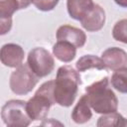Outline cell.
<instances>
[{
	"instance_id": "cell-1",
	"label": "cell",
	"mask_w": 127,
	"mask_h": 127,
	"mask_svg": "<svg viewBox=\"0 0 127 127\" xmlns=\"http://www.w3.org/2000/svg\"><path fill=\"white\" fill-rule=\"evenodd\" d=\"M80 84V75L77 70L69 65L59 67L54 80L53 95L55 102L64 107L70 106L76 97Z\"/></svg>"
},
{
	"instance_id": "cell-2",
	"label": "cell",
	"mask_w": 127,
	"mask_h": 127,
	"mask_svg": "<svg viewBox=\"0 0 127 127\" xmlns=\"http://www.w3.org/2000/svg\"><path fill=\"white\" fill-rule=\"evenodd\" d=\"M85 91L89 106L96 113L106 114L117 111L118 99L111 88L108 87V77H103L86 86Z\"/></svg>"
},
{
	"instance_id": "cell-3",
	"label": "cell",
	"mask_w": 127,
	"mask_h": 127,
	"mask_svg": "<svg viewBox=\"0 0 127 127\" xmlns=\"http://www.w3.org/2000/svg\"><path fill=\"white\" fill-rule=\"evenodd\" d=\"M1 118L9 127H26L31 123L26 110V101L20 99H11L1 108Z\"/></svg>"
},
{
	"instance_id": "cell-4",
	"label": "cell",
	"mask_w": 127,
	"mask_h": 127,
	"mask_svg": "<svg viewBox=\"0 0 127 127\" xmlns=\"http://www.w3.org/2000/svg\"><path fill=\"white\" fill-rule=\"evenodd\" d=\"M38 78L30 69L27 64H20L11 73L9 85L11 90L17 95H25L33 90L38 82Z\"/></svg>"
},
{
	"instance_id": "cell-5",
	"label": "cell",
	"mask_w": 127,
	"mask_h": 127,
	"mask_svg": "<svg viewBox=\"0 0 127 127\" xmlns=\"http://www.w3.org/2000/svg\"><path fill=\"white\" fill-rule=\"evenodd\" d=\"M27 64L37 77H45L54 70L55 60L48 50L38 47L29 52Z\"/></svg>"
},
{
	"instance_id": "cell-6",
	"label": "cell",
	"mask_w": 127,
	"mask_h": 127,
	"mask_svg": "<svg viewBox=\"0 0 127 127\" xmlns=\"http://www.w3.org/2000/svg\"><path fill=\"white\" fill-rule=\"evenodd\" d=\"M53 104H55V102L48 96L36 92L35 95L26 102V110L31 120H44Z\"/></svg>"
},
{
	"instance_id": "cell-7",
	"label": "cell",
	"mask_w": 127,
	"mask_h": 127,
	"mask_svg": "<svg viewBox=\"0 0 127 127\" xmlns=\"http://www.w3.org/2000/svg\"><path fill=\"white\" fill-rule=\"evenodd\" d=\"M24 57L23 48L17 44L9 43L0 48V62L8 67H17L22 64Z\"/></svg>"
},
{
	"instance_id": "cell-8",
	"label": "cell",
	"mask_w": 127,
	"mask_h": 127,
	"mask_svg": "<svg viewBox=\"0 0 127 127\" xmlns=\"http://www.w3.org/2000/svg\"><path fill=\"white\" fill-rule=\"evenodd\" d=\"M101 60L105 67L113 71L127 68V54L120 48L112 47L106 49L101 55Z\"/></svg>"
},
{
	"instance_id": "cell-9",
	"label": "cell",
	"mask_w": 127,
	"mask_h": 127,
	"mask_svg": "<svg viewBox=\"0 0 127 127\" xmlns=\"http://www.w3.org/2000/svg\"><path fill=\"white\" fill-rule=\"evenodd\" d=\"M56 36L58 41L67 42L75 48H82L86 42L85 33L82 30L69 25H63L59 27Z\"/></svg>"
},
{
	"instance_id": "cell-10",
	"label": "cell",
	"mask_w": 127,
	"mask_h": 127,
	"mask_svg": "<svg viewBox=\"0 0 127 127\" xmlns=\"http://www.w3.org/2000/svg\"><path fill=\"white\" fill-rule=\"evenodd\" d=\"M80 23L87 32H97L105 24V11L100 5L94 3L91 10L80 19Z\"/></svg>"
},
{
	"instance_id": "cell-11",
	"label": "cell",
	"mask_w": 127,
	"mask_h": 127,
	"mask_svg": "<svg viewBox=\"0 0 127 127\" xmlns=\"http://www.w3.org/2000/svg\"><path fill=\"white\" fill-rule=\"evenodd\" d=\"M92 112L88 103L87 95L83 94L71 111V119L77 124H83L90 120Z\"/></svg>"
},
{
	"instance_id": "cell-12",
	"label": "cell",
	"mask_w": 127,
	"mask_h": 127,
	"mask_svg": "<svg viewBox=\"0 0 127 127\" xmlns=\"http://www.w3.org/2000/svg\"><path fill=\"white\" fill-rule=\"evenodd\" d=\"M94 3L92 0H67L66 8L68 15L74 19L80 21L93 7Z\"/></svg>"
},
{
	"instance_id": "cell-13",
	"label": "cell",
	"mask_w": 127,
	"mask_h": 127,
	"mask_svg": "<svg viewBox=\"0 0 127 127\" xmlns=\"http://www.w3.org/2000/svg\"><path fill=\"white\" fill-rule=\"evenodd\" d=\"M54 56L63 63H70L76 55V48L64 41H58L53 47Z\"/></svg>"
},
{
	"instance_id": "cell-14",
	"label": "cell",
	"mask_w": 127,
	"mask_h": 127,
	"mask_svg": "<svg viewBox=\"0 0 127 127\" xmlns=\"http://www.w3.org/2000/svg\"><path fill=\"white\" fill-rule=\"evenodd\" d=\"M75 67H76V70L79 72L85 71L90 68H96L99 70L106 68L101 58H98L93 55H85L79 58V60L75 64Z\"/></svg>"
},
{
	"instance_id": "cell-15",
	"label": "cell",
	"mask_w": 127,
	"mask_h": 127,
	"mask_svg": "<svg viewBox=\"0 0 127 127\" xmlns=\"http://www.w3.org/2000/svg\"><path fill=\"white\" fill-rule=\"evenodd\" d=\"M125 125H126L125 118L121 114L117 113V111L103 114L102 116H100L98 118V121H97V126L98 127H104V126H125Z\"/></svg>"
},
{
	"instance_id": "cell-16",
	"label": "cell",
	"mask_w": 127,
	"mask_h": 127,
	"mask_svg": "<svg viewBox=\"0 0 127 127\" xmlns=\"http://www.w3.org/2000/svg\"><path fill=\"white\" fill-rule=\"evenodd\" d=\"M127 68H122L118 70H114L111 76V84L112 86L121 93L127 92V84H126V75Z\"/></svg>"
},
{
	"instance_id": "cell-17",
	"label": "cell",
	"mask_w": 127,
	"mask_h": 127,
	"mask_svg": "<svg viewBox=\"0 0 127 127\" xmlns=\"http://www.w3.org/2000/svg\"><path fill=\"white\" fill-rule=\"evenodd\" d=\"M17 10H19V5L16 0H0V17L12 18Z\"/></svg>"
},
{
	"instance_id": "cell-18",
	"label": "cell",
	"mask_w": 127,
	"mask_h": 127,
	"mask_svg": "<svg viewBox=\"0 0 127 127\" xmlns=\"http://www.w3.org/2000/svg\"><path fill=\"white\" fill-rule=\"evenodd\" d=\"M126 26H127V20L126 19H122L114 25V27L112 29V37L114 38V40L122 42L124 44L127 43Z\"/></svg>"
},
{
	"instance_id": "cell-19",
	"label": "cell",
	"mask_w": 127,
	"mask_h": 127,
	"mask_svg": "<svg viewBox=\"0 0 127 127\" xmlns=\"http://www.w3.org/2000/svg\"><path fill=\"white\" fill-rule=\"evenodd\" d=\"M59 3V0H33L35 7L41 11H51Z\"/></svg>"
},
{
	"instance_id": "cell-20",
	"label": "cell",
	"mask_w": 127,
	"mask_h": 127,
	"mask_svg": "<svg viewBox=\"0 0 127 127\" xmlns=\"http://www.w3.org/2000/svg\"><path fill=\"white\" fill-rule=\"evenodd\" d=\"M12 18H2L0 17V36L6 35L10 32L12 28Z\"/></svg>"
},
{
	"instance_id": "cell-21",
	"label": "cell",
	"mask_w": 127,
	"mask_h": 127,
	"mask_svg": "<svg viewBox=\"0 0 127 127\" xmlns=\"http://www.w3.org/2000/svg\"><path fill=\"white\" fill-rule=\"evenodd\" d=\"M19 5V9H25L28 6H30L31 3H33V0H16Z\"/></svg>"
},
{
	"instance_id": "cell-22",
	"label": "cell",
	"mask_w": 127,
	"mask_h": 127,
	"mask_svg": "<svg viewBox=\"0 0 127 127\" xmlns=\"http://www.w3.org/2000/svg\"><path fill=\"white\" fill-rule=\"evenodd\" d=\"M116 4H118L119 6L123 7V8H126L127 7V0H114Z\"/></svg>"
}]
</instances>
